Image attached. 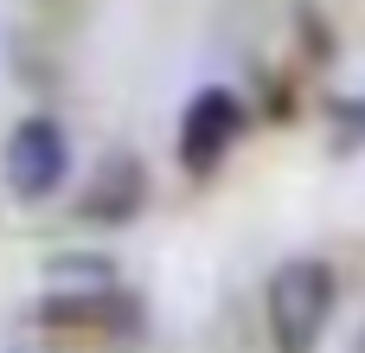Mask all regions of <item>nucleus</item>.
I'll return each mask as SVG.
<instances>
[{
  "label": "nucleus",
  "mask_w": 365,
  "mask_h": 353,
  "mask_svg": "<svg viewBox=\"0 0 365 353\" xmlns=\"http://www.w3.org/2000/svg\"><path fill=\"white\" fill-rule=\"evenodd\" d=\"M45 322L58 328H115V334H135L141 328V302L128 289H96V296H45L38 302Z\"/></svg>",
  "instance_id": "obj_5"
},
{
  "label": "nucleus",
  "mask_w": 365,
  "mask_h": 353,
  "mask_svg": "<svg viewBox=\"0 0 365 353\" xmlns=\"http://www.w3.org/2000/svg\"><path fill=\"white\" fill-rule=\"evenodd\" d=\"M141 199H148L141 161H135V154H103V161L90 167V180H83V193H77V212L96 219V225H128V219L141 212Z\"/></svg>",
  "instance_id": "obj_4"
},
{
  "label": "nucleus",
  "mask_w": 365,
  "mask_h": 353,
  "mask_svg": "<svg viewBox=\"0 0 365 353\" xmlns=\"http://www.w3.org/2000/svg\"><path fill=\"white\" fill-rule=\"evenodd\" d=\"M64 167H71V141H64V129H58L51 116L13 122L6 154H0V174H6V187H13L19 199H45V193L64 180Z\"/></svg>",
  "instance_id": "obj_2"
},
{
  "label": "nucleus",
  "mask_w": 365,
  "mask_h": 353,
  "mask_svg": "<svg viewBox=\"0 0 365 353\" xmlns=\"http://www.w3.org/2000/svg\"><path fill=\"white\" fill-rule=\"evenodd\" d=\"M96 289H115L109 257H58L51 264V289L45 296H96Z\"/></svg>",
  "instance_id": "obj_6"
},
{
  "label": "nucleus",
  "mask_w": 365,
  "mask_h": 353,
  "mask_svg": "<svg viewBox=\"0 0 365 353\" xmlns=\"http://www.w3.org/2000/svg\"><path fill=\"white\" fill-rule=\"evenodd\" d=\"M244 103L231 96V90H199L192 103H186V116H180V161L192 167V174H212L225 154H231V141L244 135Z\"/></svg>",
  "instance_id": "obj_3"
},
{
  "label": "nucleus",
  "mask_w": 365,
  "mask_h": 353,
  "mask_svg": "<svg viewBox=\"0 0 365 353\" xmlns=\"http://www.w3.org/2000/svg\"><path fill=\"white\" fill-rule=\"evenodd\" d=\"M334 315V270L321 257H289L269 277V334L276 353H314Z\"/></svg>",
  "instance_id": "obj_1"
}]
</instances>
